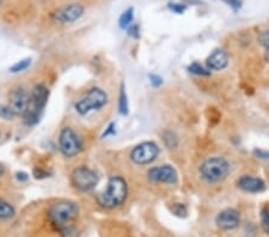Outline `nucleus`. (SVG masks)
<instances>
[{"mask_svg": "<svg viewBox=\"0 0 269 237\" xmlns=\"http://www.w3.org/2000/svg\"><path fill=\"white\" fill-rule=\"evenodd\" d=\"M118 112L121 115H127L129 113V105H128V100H127V94L126 90L123 87V85L121 86L120 91V101H118Z\"/></svg>", "mask_w": 269, "mask_h": 237, "instance_id": "obj_17", "label": "nucleus"}, {"mask_svg": "<svg viewBox=\"0 0 269 237\" xmlns=\"http://www.w3.org/2000/svg\"><path fill=\"white\" fill-rule=\"evenodd\" d=\"M261 224H262V229L266 234L269 235V210L265 208L261 212Z\"/></svg>", "mask_w": 269, "mask_h": 237, "instance_id": "obj_23", "label": "nucleus"}, {"mask_svg": "<svg viewBox=\"0 0 269 237\" xmlns=\"http://www.w3.org/2000/svg\"><path fill=\"white\" fill-rule=\"evenodd\" d=\"M128 33L129 35L133 36V37L138 38L139 37V28L138 25H131V27L128 28Z\"/></svg>", "mask_w": 269, "mask_h": 237, "instance_id": "obj_27", "label": "nucleus"}, {"mask_svg": "<svg viewBox=\"0 0 269 237\" xmlns=\"http://www.w3.org/2000/svg\"><path fill=\"white\" fill-rule=\"evenodd\" d=\"M169 9L171 11H174L175 14H183L185 10V6L181 4H169Z\"/></svg>", "mask_w": 269, "mask_h": 237, "instance_id": "obj_25", "label": "nucleus"}, {"mask_svg": "<svg viewBox=\"0 0 269 237\" xmlns=\"http://www.w3.org/2000/svg\"><path fill=\"white\" fill-rule=\"evenodd\" d=\"M224 1L234 10H238L242 6V0H224Z\"/></svg>", "mask_w": 269, "mask_h": 237, "instance_id": "obj_26", "label": "nucleus"}, {"mask_svg": "<svg viewBox=\"0 0 269 237\" xmlns=\"http://www.w3.org/2000/svg\"><path fill=\"white\" fill-rule=\"evenodd\" d=\"M150 81H151V85L153 87H159L163 84V79L157 74H150Z\"/></svg>", "mask_w": 269, "mask_h": 237, "instance_id": "obj_24", "label": "nucleus"}, {"mask_svg": "<svg viewBox=\"0 0 269 237\" xmlns=\"http://www.w3.org/2000/svg\"><path fill=\"white\" fill-rule=\"evenodd\" d=\"M128 194V186L123 177L113 176L108 182V186L102 193L97 195V203L104 208L118 207L125 203Z\"/></svg>", "mask_w": 269, "mask_h": 237, "instance_id": "obj_1", "label": "nucleus"}, {"mask_svg": "<svg viewBox=\"0 0 269 237\" xmlns=\"http://www.w3.org/2000/svg\"><path fill=\"white\" fill-rule=\"evenodd\" d=\"M163 139H164V144L168 149H175L178 144L177 136L175 135V133L170 132V131H167L163 135Z\"/></svg>", "mask_w": 269, "mask_h": 237, "instance_id": "obj_19", "label": "nucleus"}, {"mask_svg": "<svg viewBox=\"0 0 269 237\" xmlns=\"http://www.w3.org/2000/svg\"><path fill=\"white\" fill-rule=\"evenodd\" d=\"M48 97L49 90L45 84H38L34 87L29 94L27 110L23 115L25 125L35 126L40 121L41 114H42L43 109H45L48 102Z\"/></svg>", "mask_w": 269, "mask_h": 237, "instance_id": "obj_2", "label": "nucleus"}, {"mask_svg": "<svg viewBox=\"0 0 269 237\" xmlns=\"http://www.w3.org/2000/svg\"><path fill=\"white\" fill-rule=\"evenodd\" d=\"M16 115L14 114L11 109H10L9 105L0 104V118H4V120H12Z\"/></svg>", "mask_w": 269, "mask_h": 237, "instance_id": "obj_22", "label": "nucleus"}, {"mask_svg": "<svg viewBox=\"0 0 269 237\" xmlns=\"http://www.w3.org/2000/svg\"><path fill=\"white\" fill-rule=\"evenodd\" d=\"M4 171H5L4 167H2V164H0V177L2 176V174H4Z\"/></svg>", "mask_w": 269, "mask_h": 237, "instance_id": "obj_31", "label": "nucleus"}, {"mask_svg": "<svg viewBox=\"0 0 269 237\" xmlns=\"http://www.w3.org/2000/svg\"><path fill=\"white\" fill-rule=\"evenodd\" d=\"M188 71H189L190 73L196 74V76H202V77L211 76V71H209L208 68H203V66L199 63H193L191 65H189Z\"/></svg>", "mask_w": 269, "mask_h": 237, "instance_id": "obj_18", "label": "nucleus"}, {"mask_svg": "<svg viewBox=\"0 0 269 237\" xmlns=\"http://www.w3.org/2000/svg\"><path fill=\"white\" fill-rule=\"evenodd\" d=\"M147 177L153 184L175 185L177 182L178 175L174 167L164 164V166H157L150 169Z\"/></svg>", "mask_w": 269, "mask_h": 237, "instance_id": "obj_9", "label": "nucleus"}, {"mask_svg": "<svg viewBox=\"0 0 269 237\" xmlns=\"http://www.w3.org/2000/svg\"><path fill=\"white\" fill-rule=\"evenodd\" d=\"M17 179L19 180V181H27V180H28V175L25 174V172H18V174H17Z\"/></svg>", "mask_w": 269, "mask_h": 237, "instance_id": "obj_30", "label": "nucleus"}, {"mask_svg": "<svg viewBox=\"0 0 269 237\" xmlns=\"http://www.w3.org/2000/svg\"><path fill=\"white\" fill-rule=\"evenodd\" d=\"M208 69H214V71H221L229 64V56L224 50H216L206 60Z\"/></svg>", "mask_w": 269, "mask_h": 237, "instance_id": "obj_14", "label": "nucleus"}, {"mask_svg": "<svg viewBox=\"0 0 269 237\" xmlns=\"http://www.w3.org/2000/svg\"><path fill=\"white\" fill-rule=\"evenodd\" d=\"M115 133V123H110L109 127L107 128V131H105L104 133H103L102 138H105V136L110 135H114Z\"/></svg>", "mask_w": 269, "mask_h": 237, "instance_id": "obj_28", "label": "nucleus"}, {"mask_svg": "<svg viewBox=\"0 0 269 237\" xmlns=\"http://www.w3.org/2000/svg\"><path fill=\"white\" fill-rule=\"evenodd\" d=\"M78 216V206L72 202H59L54 203L48 211V218L51 225L61 233L72 226V221Z\"/></svg>", "mask_w": 269, "mask_h": 237, "instance_id": "obj_3", "label": "nucleus"}, {"mask_svg": "<svg viewBox=\"0 0 269 237\" xmlns=\"http://www.w3.org/2000/svg\"><path fill=\"white\" fill-rule=\"evenodd\" d=\"M29 101V94L23 87H16L9 94V107L15 115H24Z\"/></svg>", "mask_w": 269, "mask_h": 237, "instance_id": "obj_11", "label": "nucleus"}, {"mask_svg": "<svg viewBox=\"0 0 269 237\" xmlns=\"http://www.w3.org/2000/svg\"><path fill=\"white\" fill-rule=\"evenodd\" d=\"M199 171H200L201 177L206 182L217 184V182H220L226 179V176L231 171V164L224 157H209L202 162Z\"/></svg>", "mask_w": 269, "mask_h": 237, "instance_id": "obj_4", "label": "nucleus"}, {"mask_svg": "<svg viewBox=\"0 0 269 237\" xmlns=\"http://www.w3.org/2000/svg\"><path fill=\"white\" fill-rule=\"evenodd\" d=\"M30 64H32V59L30 58L23 59V60L18 61V63L15 64L14 66H11L10 72H11V73H19V72L25 71V69L29 68Z\"/></svg>", "mask_w": 269, "mask_h": 237, "instance_id": "obj_20", "label": "nucleus"}, {"mask_svg": "<svg viewBox=\"0 0 269 237\" xmlns=\"http://www.w3.org/2000/svg\"><path fill=\"white\" fill-rule=\"evenodd\" d=\"M1 2H2V0H0V6H1Z\"/></svg>", "mask_w": 269, "mask_h": 237, "instance_id": "obj_32", "label": "nucleus"}, {"mask_svg": "<svg viewBox=\"0 0 269 237\" xmlns=\"http://www.w3.org/2000/svg\"><path fill=\"white\" fill-rule=\"evenodd\" d=\"M59 148L65 157L72 158L82 151L83 144L78 135L71 127H64L59 135Z\"/></svg>", "mask_w": 269, "mask_h": 237, "instance_id": "obj_6", "label": "nucleus"}, {"mask_svg": "<svg viewBox=\"0 0 269 237\" xmlns=\"http://www.w3.org/2000/svg\"><path fill=\"white\" fill-rule=\"evenodd\" d=\"M133 14H134L133 7H129V9H127L126 11L121 15L120 19H118V24H120V27L122 28V29H128V28L131 27L134 18Z\"/></svg>", "mask_w": 269, "mask_h": 237, "instance_id": "obj_15", "label": "nucleus"}, {"mask_svg": "<svg viewBox=\"0 0 269 237\" xmlns=\"http://www.w3.org/2000/svg\"><path fill=\"white\" fill-rule=\"evenodd\" d=\"M258 40H260L261 45L266 48V51H267L266 53V59H267V61H269V30L263 32L260 35V37H258Z\"/></svg>", "mask_w": 269, "mask_h": 237, "instance_id": "obj_21", "label": "nucleus"}, {"mask_svg": "<svg viewBox=\"0 0 269 237\" xmlns=\"http://www.w3.org/2000/svg\"><path fill=\"white\" fill-rule=\"evenodd\" d=\"M159 148L153 141H145V143L139 144L132 150L131 159L138 166H145L158 157Z\"/></svg>", "mask_w": 269, "mask_h": 237, "instance_id": "obj_8", "label": "nucleus"}, {"mask_svg": "<svg viewBox=\"0 0 269 237\" xmlns=\"http://www.w3.org/2000/svg\"><path fill=\"white\" fill-rule=\"evenodd\" d=\"M84 14V7L80 4H71L67 6L58 9L53 15H51V19L55 23H60V24H66V23H73L77 19L82 17Z\"/></svg>", "mask_w": 269, "mask_h": 237, "instance_id": "obj_10", "label": "nucleus"}, {"mask_svg": "<svg viewBox=\"0 0 269 237\" xmlns=\"http://www.w3.org/2000/svg\"><path fill=\"white\" fill-rule=\"evenodd\" d=\"M108 103V95L100 87L90 89L78 102L76 103V110L79 115H86L92 110H98Z\"/></svg>", "mask_w": 269, "mask_h": 237, "instance_id": "obj_5", "label": "nucleus"}, {"mask_svg": "<svg viewBox=\"0 0 269 237\" xmlns=\"http://www.w3.org/2000/svg\"><path fill=\"white\" fill-rule=\"evenodd\" d=\"M216 223L218 228L222 230H232V229L237 228L240 223V217L238 211L235 208H226L222 210L216 218Z\"/></svg>", "mask_w": 269, "mask_h": 237, "instance_id": "obj_12", "label": "nucleus"}, {"mask_svg": "<svg viewBox=\"0 0 269 237\" xmlns=\"http://www.w3.org/2000/svg\"><path fill=\"white\" fill-rule=\"evenodd\" d=\"M238 187L247 193H261L266 189V184L262 179L250 175H244L237 181Z\"/></svg>", "mask_w": 269, "mask_h": 237, "instance_id": "obj_13", "label": "nucleus"}, {"mask_svg": "<svg viewBox=\"0 0 269 237\" xmlns=\"http://www.w3.org/2000/svg\"><path fill=\"white\" fill-rule=\"evenodd\" d=\"M71 181L73 187L80 192H90L97 185L98 176L94 170L87 167H79L72 172Z\"/></svg>", "mask_w": 269, "mask_h": 237, "instance_id": "obj_7", "label": "nucleus"}, {"mask_svg": "<svg viewBox=\"0 0 269 237\" xmlns=\"http://www.w3.org/2000/svg\"><path fill=\"white\" fill-rule=\"evenodd\" d=\"M15 216L14 206L10 205L9 203L0 200V220H9V218Z\"/></svg>", "mask_w": 269, "mask_h": 237, "instance_id": "obj_16", "label": "nucleus"}, {"mask_svg": "<svg viewBox=\"0 0 269 237\" xmlns=\"http://www.w3.org/2000/svg\"><path fill=\"white\" fill-rule=\"evenodd\" d=\"M253 153H255V156L260 157V158H269V152H268V151L255 150V151H253Z\"/></svg>", "mask_w": 269, "mask_h": 237, "instance_id": "obj_29", "label": "nucleus"}]
</instances>
